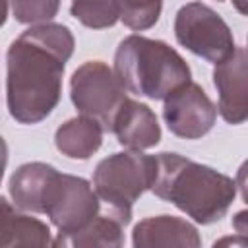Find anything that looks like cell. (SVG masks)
Here are the masks:
<instances>
[{
	"label": "cell",
	"mask_w": 248,
	"mask_h": 248,
	"mask_svg": "<svg viewBox=\"0 0 248 248\" xmlns=\"http://www.w3.org/2000/svg\"><path fill=\"white\" fill-rule=\"evenodd\" d=\"M16 205L48 213L60 234H76L85 229L97 213V196L83 178L56 172L48 165L33 163L21 167L12 178Z\"/></svg>",
	"instance_id": "obj_2"
},
{
	"label": "cell",
	"mask_w": 248,
	"mask_h": 248,
	"mask_svg": "<svg viewBox=\"0 0 248 248\" xmlns=\"http://www.w3.org/2000/svg\"><path fill=\"white\" fill-rule=\"evenodd\" d=\"M232 4H234V8H236L240 14L248 16V0H232Z\"/></svg>",
	"instance_id": "obj_17"
},
{
	"label": "cell",
	"mask_w": 248,
	"mask_h": 248,
	"mask_svg": "<svg viewBox=\"0 0 248 248\" xmlns=\"http://www.w3.org/2000/svg\"><path fill=\"white\" fill-rule=\"evenodd\" d=\"M72 14L87 27H108L112 25L120 12L116 0H72Z\"/></svg>",
	"instance_id": "obj_12"
},
{
	"label": "cell",
	"mask_w": 248,
	"mask_h": 248,
	"mask_svg": "<svg viewBox=\"0 0 248 248\" xmlns=\"http://www.w3.org/2000/svg\"><path fill=\"white\" fill-rule=\"evenodd\" d=\"M157 174V157L128 151L116 153L99 163L95 170V190L108 209L130 221L132 203L153 186Z\"/></svg>",
	"instance_id": "obj_5"
},
{
	"label": "cell",
	"mask_w": 248,
	"mask_h": 248,
	"mask_svg": "<svg viewBox=\"0 0 248 248\" xmlns=\"http://www.w3.org/2000/svg\"><path fill=\"white\" fill-rule=\"evenodd\" d=\"M58 10V0H14V14L17 21L50 19Z\"/></svg>",
	"instance_id": "obj_14"
},
{
	"label": "cell",
	"mask_w": 248,
	"mask_h": 248,
	"mask_svg": "<svg viewBox=\"0 0 248 248\" xmlns=\"http://www.w3.org/2000/svg\"><path fill=\"white\" fill-rule=\"evenodd\" d=\"M163 116L172 134L196 140L211 130L215 122V107L200 85L188 81L165 99Z\"/></svg>",
	"instance_id": "obj_8"
},
{
	"label": "cell",
	"mask_w": 248,
	"mask_h": 248,
	"mask_svg": "<svg viewBox=\"0 0 248 248\" xmlns=\"http://www.w3.org/2000/svg\"><path fill=\"white\" fill-rule=\"evenodd\" d=\"M236 186L240 188V194L244 198V202L248 203V159L242 163V167L238 169V174H236Z\"/></svg>",
	"instance_id": "obj_15"
},
{
	"label": "cell",
	"mask_w": 248,
	"mask_h": 248,
	"mask_svg": "<svg viewBox=\"0 0 248 248\" xmlns=\"http://www.w3.org/2000/svg\"><path fill=\"white\" fill-rule=\"evenodd\" d=\"M213 81L219 91V112L231 124L248 118V48L234 52L217 64Z\"/></svg>",
	"instance_id": "obj_9"
},
{
	"label": "cell",
	"mask_w": 248,
	"mask_h": 248,
	"mask_svg": "<svg viewBox=\"0 0 248 248\" xmlns=\"http://www.w3.org/2000/svg\"><path fill=\"white\" fill-rule=\"evenodd\" d=\"M101 132L103 126L95 118H74L56 132V145L68 157L87 159L101 145Z\"/></svg>",
	"instance_id": "obj_11"
},
{
	"label": "cell",
	"mask_w": 248,
	"mask_h": 248,
	"mask_svg": "<svg viewBox=\"0 0 248 248\" xmlns=\"http://www.w3.org/2000/svg\"><path fill=\"white\" fill-rule=\"evenodd\" d=\"M72 99L85 116L95 118L108 132L126 101L124 87L103 62H87L74 74Z\"/></svg>",
	"instance_id": "obj_7"
},
{
	"label": "cell",
	"mask_w": 248,
	"mask_h": 248,
	"mask_svg": "<svg viewBox=\"0 0 248 248\" xmlns=\"http://www.w3.org/2000/svg\"><path fill=\"white\" fill-rule=\"evenodd\" d=\"M232 225H234V229L238 231V234H244V236L248 238V211H240V213H236Z\"/></svg>",
	"instance_id": "obj_16"
},
{
	"label": "cell",
	"mask_w": 248,
	"mask_h": 248,
	"mask_svg": "<svg viewBox=\"0 0 248 248\" xmlns=\"http://www.w3.org/2000/svg\"><path fill=\"white\" fill-rule=\"evenodd\" d=\"M234 186L229 176L176 153L157 155V174L151 190L198 223L219 221L234 198Z\"/></svg>",
	"instance_id": "obj_3"
},
{
	"label": "cell",
	"mask_w": 248,
	"mask_h": 248,
	"mask_svg": "<svg viewBox=\"0 0 248 248\" xmlns=\"http://www.w3.org/2000/svg\"><path fill=\"white\" fill-rule=\"evenodd\" d=\"M112 132L118 136V141L122 145H128L132 149L151 147L161 138L155 114L145 105L134 103L130 99H126L122 108L118 110Z\"/></svg>",
	"instance_id": "obj_10"
},
{
	"label": "cell",
	"mask_w": 248,
	"mask_h": 248,
	"mask_svg": "<svg viewBox=\"0 0 248 248\" xmlns=\"http://www.w3.org/2000/svg\"><path fill=\"white\" fill-rule=\"evenodd\" d=\"M122 21L132 29L151 27L161 12V0H116Z\"/></svg>",
	"instance_id": "obj_13"
},
{
	"label": "cell",
	"mask_w": 248,
	"mask_h": 248,
	"mask_svg": "<svg viewBox=\"0 0 248 248\" xmlns=\"http://www.w3.org/2000/svg\"><path fill=\"white\" fill-rule=\"evenodd\" d=\"M174 33L180 45L213 64L227 60L234 52V41L227 23L211 8L198 2L178 10Z\"/></svg>",
	"instance_id": "obj_6"
},
{
	"label": "cell",
	"mask_w": 248,
	"mask_h": 248,
	"mask_svg": "<svg viewBox=\"0 0 248 248\" xmlns=\"http://www.w3.org/2000/svg\"><path fill=\"white\" fill-rule=\"evenodd\" d=\"M114 76L130 93L149 99H167L172 91L190 81V68L169 45L130 35L116 50Z\"/></svg>",
	"instance_id": "obj_4"
},
{
	"label": "cell",
	"mask_w": 248,
	"mask_h": 248,
	"mask_svg": "<svg viewBox=\"0 0 248 248\" xmlns=\"http://www.w3.org/2000/svg\"><path fill=\"white\" fill-rule=\"evenodd\" d=\"M74 39L62 25L27 29L8 50V105L25 124L45 118L60 99L64 62Z\"/></svg>",
	"instance_id": "obj_1"
}]
</instances>
